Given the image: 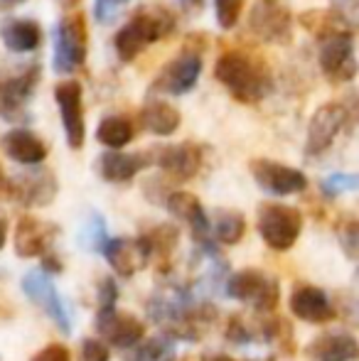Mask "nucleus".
I'll list each match as a JSON object with an SVG mask.
<instances>
[{"label": "nucleus", "mask_w": 359, "mask_h": 361, "mask_svg": "<svg viewBox=\"0 0 359 361\" xmlns=\"http://www.w3.org/2000/svg\"><path fill=\"white\" fill-rule=\"evenodd\" d=\"M0 39H3L5 47L15 54L35 52V49L42 44V27H39V23L32 18L5 20V25L0 27Z\"/></svg>", "instance_id": "nucleus-26"}, {"label": "nucleus", "mask_w": 359, "mask_h": 361, "mask_svg": "<svg viewBox=\"0 0 359 361\" xmlns=\"http://www.w3.org/2000/svg\"><path fill=\"white\" fill-rule=\"evenodd\" d=\"M128 0H96L94 15L99 23H114Z\"/></svg>", "instance_id": "nucleus-39"}, {"label": "nucleus", "mask_w": 359, "mask_h": 361, "mask_svg": "<svg viewBox=\"0 0 359 361\" xmlns=\"http://www.w3.org/2000/svg\"><path fill=\"white\" fill-rule=\"evenodd\" d=\"M182 5L190 8V10H200L202 5H205V0H182Z\"/></svg>", "instance_id": "nucleus-43"}, {"label": "nucleus", "mask_w": 359, "mask_h": 361, "mask_svg": "<svg viewBox=\"0 0 359 361\" xmlns=\"http://www.w3.org/2000/svg\"><path fill=\"white\" fill-rule=\"evenodd\" d=\"M96 295H99V310L114 307L116 300H118V283L111 276H101L99 286H96Z\"/></svg>", "instance_id": "nucleus-37"}, {"label": "nucleus", "mask_w": 359, "mask_h": 361, "mask_svg": "<svg viewBox=\"0 0 359 361\" xmlns=\"http://www.w3.org/2000/svg\"><path fill=\"white\" fill-rule=\"evenodd\" d=\"M317 62L330 84H347L357 76L355 32L342 27L317 37Z\"/></svg>", "instance_id": "nucleus-7"}, {"label": "nucleus", "mask_w": 359, "mask_h": 361, "mask_svg": "<svg viewBox=\"0 0 359 361\" xmlns=\"http://www.w3.org/2000/svg\"><path fill=\"white\" fill-rule=\"evenodd\" d=\"M212 236L217 243H224V246H234L244 238L246 233V219L241 212L234 209H219L214 219L209 221Z\"/></svg>", "instance_id": "nucleus-29"}, {"label": "nucleus", "mask_w": 359, "mask_h": 361, "mask_svg": "<svg viewBox=\"0 0 359 361\" xmlns=\"http://www.w3.org/2000/svg\"><path fill=\"white\" fill-rule=\"evenodd\" d=\"M39 84V67L30 64V67L20 69V72L5 76L0 81V118L8 123H20L30 116V101L35 96V89Z\"/></svg>", "instance_id": "nucleus-11"}, {"label": "nucleus", "mask_w": 359, "mask_h": 361, "mask_svg": "<svg viewBox=\"0 0 359 361\" xmlns=\"http://www.w3.org/2000/svg\"><path fill=\"white\" fill-rule=\"evenodd\" d=\"M39 271L47 273V276H62V273H64L62 258H59L54 251H47V253L42 256V268H39Z\"/></svg>", "instance_id": "nucleus-41"}, {"label": "nucleus", "mask_w": 359, "mask_h": 361, "mask_svg": "<svg viewBox=\"0 0 359 361\" xmlns=\"http://www.w3.org/2000/svg\"><path fill=\"white\" fill-rule=\"evenodd\" d=\"M357 185H359L357 175H345V172H340V175H330L322 180V192H325L327 197H337V195H345V192L357 190Z\"/></svg>", "instance_id": "nucleus-35"}, {"label": "nucleus", "mask_w": 359, "mask_h": 361, "mask_svg": "<svg viewBox=\"0 0 359 361\" xmlns=\"http://www.w3.org/2000/svg\"><path fill=\"white\" fill-rule=\"evenodd\" d=\"M347 121H350V111L340 101L325 104L312 114L310 123H308V138H305V155L317 157L327 152L337 135L345 130Z\"/></svg>", "instance_id": "nucleus-14"}, {"label": "nucleus", "mask_w": 359, "mask_h": 361, "mask_svg": "<svg viewBox=\"0 0 359 361\" xmlns=\"http://www.w3.org/2000/svg\"><path fill=\"white\" fill-rule=\"evenodd\" d=\"M3 190H5V175L0 172V192H3Z\"/></svg>", "instance_id": "nucleus-45"}, {"label": "nucleus", "mask_w": 359, "mask_h": 361, "mask_svg": "<svg viewBox=\"0 0 359 361\" xmlns=\"http://www.w3.org/2000/svg\"><path fill=\"white\" fill-rule=\"evenodd\" d=\"M288 307L300 322L310 324H327L337 317V307L332 305L330 295L312 283H296L288 298Z\"/></svg>", "instance_id": "nucleus-20"}, {"label": "nucleus", "mask_w": 359, "mask_h": 361, "mask_svg": "<svg viewBox=\"0 0 359 361\" xmlns=\"http://www.w3.org/2000/svg\"><path fill=\"white\" fill-rule=\"evenodd\" d=\"M224 288L231 300L256 310V312L269 314L281 305V286H278V281L271 278L269 273L259 271V268H241V271L231 273Z\"/></svg>", "instance_id": "nucleus-6"}, {"label": "nucleus", "mask_w": 359, "mask_h": 361, "mask_svg": "<svg viewBox=\"0 0 359 361\" xmlns=\"http://www.w3.org/2000/svg\"><path fill=\"white\" fill-rule=\"evenodd\" d=\"M359 354V344L355 334L345 329L322 332L308 344V357L312 361H355Z\"/></svg>", "instance_id": "nucleus-24"}, {"label": "nucleus", "mask_w": 359, "mask_h": 361, "mask_svg": "<svg viewBox=\"0 0 359 361\" xmlns=\"http://www.w3.org/2000/svg\"><path fill=\"white\" fill-rule=\"evenodd\" d=\"M57 236V224L25 214L18 219V226H15V253L20 258H42L47 251H52Z\"/></svg>", "instance_id": "nucleus-19"}, {"label": "nucleus", "mask_w": 359, "mask_h": 361, "mask_svg": "<svg viewBox=\"0 0 359 361\" xmlns=\"http://www.w3.org/2000/svg\"><path fill=\"white\" fill-rule=\"evenodd\" d=\"M3 150L13 162L30 167V165H42L49 152V145L30 128H13L3 135Z\"/></svg>", "instance_id": "nucleus-23"}, {"label": "nucleus", "mask_w": 359, "mask_h": 361, "mask_svg": "<svg viewBox=\"0 0 359 361\" xmlns=\"http://www.w3.org/2000/svg\"><path fill=\"white\" fill-rule=\"evenodd\" d=\"M54 101H57L62 128L72 150L84 147L87 140V121H84V89L79 81L64 79L54 86Z\"/></svg>", "instance_id": "nucleus-13"}, {"label": "nucleus", "mask_w": 359, "mask_h": 361, "mask_svg": "<svg viewBox=\"0 0 359 361\" xmlns=\"http://www.w3.org/2000/svg\"><path fill=\"white\" fill-rule=\"evenodd\" d=\"M135 138V123L123 114L104 116L96 126V140L109 150H123Z\"/></svg>", "instance_id": "nucleus-28"}, {"label": "nucleus", "mask_w": 359, "mask_h": 361, "mask_svg": "<svg viewBox=\"0 0 359 361\" xmlns=\"http://www.w3.org/2000/svg\"><path fill=\"white\" fill-rule=\"evenodd\" d=\"M357 233H359V228H357L355 219H347V221L340 226V243H342V248H345V253L350 258H357V246H359Z\"/></svg>", "instance_id": "nucleus-38"}, {"label": "nucleus", "mask_w": 359, "mask_h": 361, "mask_svg": "<svg viewBox=\"0 0 359 361\" xmlns=\"http://www.w3.org/2000/svg\"><path fill=\"white\" fill-rule=\"evenodd\" d=\"M256 228L271 251H291L303 233V214L291 204L264 202L256 214Z\"/></svg>", "instance_id": "nucleus-5"}, {"label": "nucleus", "mask_w": 359, "mask_h": 361, "mask_svg": "<svg viewBox=\"0 0 359 361\" xmlns=\"http://www.w3.org/2000/svg\"><path fill=\"white\" fill-rule=\"evenodd\" d=\"M8 5H20V3H25V0H5Z\"/></svg>", "instance_id": "nucleus-46"}, {"label": "nucleus", "mask_w": 359, "mask_h": 361, "mask_svg": "<svg viewBox=\"0 0 359 361\" xmlns=\"http://www.w3.org/2000/svg\"><path fill=\"white\" fill-rule=\"evenodd\" d=\"M94 329L101 337V342H106L109 347L116 349H130L133 344H138L145 337V324L143 319H138L130 312H118L114 307L96 310Z\"/></svg>", "instance_id": "nucleus-15"}, {"label": "nucleus", "mask_w": 359, "mask_h": 361, "mask_svg": "<svg viewBox=\"0 0 359 361\" xmlns=\"http://www.w3.org/2000/svg\"><path fill=\"white\" fill-rule=\"evenodd\" d=\"M5 241H8V221L0 216V251L5 248Z\"/></svg>", "instance_id": "nucleus-42"}, {"label": "nucleus", "mask_w": 359, "mask_h": 361, "mask_svg": "<svg viewBox=\"0 0 359 361\" xmlns=\"http://www.w3.org/2000/svg\"><path fill=\"white\" fill-rule=\"evenodd\" d=\"M30 361H72V354H69V349L64 347V344L52 342V344H47V347L39 349Z\"/></svg>", "instance_id": "nucleus-40"}, {"label": "nucleus", "mask_w": 359, "mask_h": 361, "mask_svg": "<svg viewBox=\"0 0 359 361\" xmlns=\"http://www.w3.org/2000/svg\"><path fill=\"white\" fill-rule=\"evenodd\" d=\"M224 334L231 344H236V347H246V344H251V342L259 339V332H254V329L246 324V319L239 317V314H231L229 322H226Z\"/></svg>", "instance_id": "nucleus-34"}, {"label": "nucleus", "mask_w": 359, "mask_h": 361, "mask_svg": "<svg viewBox=\"0 0 359 361\" xmlns=\"http://www.w3.org/2000/svg\"><path fill=\"white\" fill-rule=\"evenodd\" d=\"M214 79L234 101L254 106L271 91V72L266 62L246 49H226L214 64Z\"/></svg>", "instance_id": "nucleus-2"}, {"label": "nucleus", "mask_w": 359, "mask_h": 361, "mask_svg": "<svg viewBox=\"0 0 359 361\" xmlns=\"http://www.w3.org/2000/svg\"><path fill=\"white\" fill-rule=\"evenodd\" d=\"M23 293L28 295L39 310H44L64 334L72 332V317H69L67 305H64V300L59 298L57 288H54L52 276H47V273H42V271H30L28 276L23 278Z\"/></svg>", "instance_id": "nucleus-17"}, {"label": "nucleus", "mask_w": 359, "mask_h": 361, "mask_svg": "<svg viewBox=\"0 0 359 361\" xmlns=\"http://www.w3.org/2000/svg\"><path fill=\"white\" fill-rule=\"evenodd\" d=\"M202 52H205V44H192L187 42L185 47L165 64L163 69L155 76L150 91L155 94H165V96H185L190 94L197 86L202 76Z\"/></svg>", "instance_id": "nucleus-8"}, {"label": "nucleus", "mask_w": 359, "mask_h": 361, "mask_svg": "<svg viewBox=\"0 0 359 361\" xmlns=\"http://www.w3.org/2000/svg\"><path fill=\"white\" fill-rule=\"evenodd\" d=\"M244 3L246 0H214L217 25L221 30H234L244 13Z\"/></svg>", "instance_id": "nucleus-33"}, {"label": "nucleus", "mask_w": 359, "mask_h": 361, "mask_svg": "<svg viewBox=\"0 0 359 361\" xmlns=\"http://www.w3.org/2000/svg\"><path fill=\"white\" fill-rule=\"evenodd\" d=\"M57 177L52 170L39 165H30V170L20 172V175L5 180V195L18 204L35 209V207H47L57 197Z\"/></svg>", "instance_id": "nucleus-10"}, {"label": "nucleus", "mask_w": 359, "mask_h": 361, "mask_svg": "<svg viewBox=\"0 0 359 361\" xmlns=\"http://www.w3.org/2000/svg\"><path fill=\"white\" fill-rule=\"evenodd\" d=\"M89 57V25L84 13L64 15L54 32V59L52 67L59 76H69L87 64Z\"/></svg>", "instance_id": "nucleus-4"}, {"label": "nucleus", "mask_w": 359, "mask_h": 361, "mask_svg": "<svg viewBox=\"0 0 359 361\" xmlns=\"http://www.w3.org/2000/svg\"><path fill=\"white\" fill-rule=\"evenodd\" d=\"M138 251L143 263H158L160 268H168V261L173 258L175 248L180 243V228L175 224H155L135 236Z\"/></svg>", "instance_id": "nucleus-21"}, {"label": "nucleus", "mask_w": 359, "mask_h": 361, "mask_svg": "<svg viewBox=\"0 0 359 361\" xmlns=\"http://www.w3.org/2000/svg\"><path fill=\"white\" fill-rule=\"evenodd\" d=\"M300 25L312 35V37H322L327 32H335V30L342 27H352L350 18H345V13L337 8L330 10H308V13L300 15Z\"/></svg>", "instance_id": "nucleus-31"}, {"label": "nucleus", "mask_w": 359, "mask_h": 361, "mask_svg": "<svg viewBox=\"0 0 359 361\" xmlns=\"http://www.w3.org/2000/svg\"><path fill=\"white\" fill-rule=\"evenodd\" d=\"M126 361H175L178 352H175V342L165 334L150 339H140L130 349H126Z\"/></svg>", "instance_id": "nucleus-30"}, {"label": "nucleus", "mask_w": 359, "mask_h": 361, "mask_svg": "<svg viewBox=\"0 0 359 361\" xmlns=\"http://www.w3.org/2000/svg\"><path fill=\"white\" fill-rule=\"evenodd\" d=\"M99 251L104 253V258L109 261V266L114 268L116 276L121 278H130L145 266L143 258H140V251H138V243L135 238H128V236H114L104 238V243L99 246Z\"/></svg>", "instance_id": "nucleus-25"}, {"label": "nucleus", "mask_w": 359, "mask_h": 361, "mask_svg": "<svg viewBox=\"0 0 359 361\" xmlns=\"http://www.w3.org/2000/svg\"><path fill=\"white\" fill-rule=\"evenodd\" d=\"M259 339L276 344V347H286V352L293 354V327L288 319L273 317L269 322H264L259 329Z\"/></svg>", "instance_id": "nucleus-32"}, {"label": "nucleus", "mask_w": 359, "mask_h": 361, "mask_svg": "<svg viewBox=\"0 0 359 361\" xmlns=\"http://www.w3.org/2000/svg\"><path fill=\"white\" fill-rule=\"evenodd\" d=\"M205 361H236L229 354H212V357H205Z\"/></svg>", "instance_id": "nucleus-44"}, {"label": "nucleus", "mask_w": 359, "mask_h": 361, "mask_svg": "<svg viewBox=\"0 0 359 361\" xmlns=\"http://www.w3.org/2000/svg\"><path fill=\"white\" fill-rule=\"evenodd\" d=\"M251 177L256 185L271 197H291L308 190V177L298 167L283 165V162L269 160V157H256L249 162Z\"/></svg>", "instance_id": "nucleus-12"}, {"label": "nucleus", "mask_w": 359, "mask_h": 361, "mask_svg": "<svg viewBox=\"0 0 359 361\" xmlns=\"http://www.w3.org/2000/svg\"><path fill=\"white\" fill-rule=\"evenodd\" d=\"M153 162L175 182H187L197 177L205 162V150L197 143H175L165 147H155L150 152Z\"/></svg>", "instance_id": "nucleus-18"}, {"label": "nucleus", "mask_w": 359, "mask_h": 361, "mask_svg": "<svg viewBox=\"0 0 359 361\" xmlns=\"http://www.w3.org/2000/svg\"><path fill=\"white\" fill-rule=\"evenodd\" d=\"M264 361H276V359H273V357H266Z\"/></svg>", "instance_id": "nucleus-47"}, {"label": "nucleus", "mask_w": 359, "mask_h": 361, "mask_svg": "<svg viewBox=\"0 0 359 361\" xmlns=\"http://www.w3.org/2000/svg\"><path fill=\"white\" fill-rule=\"evenodd\" d=\"M165 209H168L175 219H180L182 224H187L197 251L207 253V256H219L217 241H214V236H212V228H209V216H207L202 202L197 200L192 192H185V190L170 192V195L165 197Z\"/></svg>", "instance_id": "nucleus-9"}, {"label": "nucleus", "mask_w": 359, "mask_h": 361, "mask_svg": "<svg viewBox=\"0 0 359 361\" xmlns=\"http://www.w3.org/2000/svg\"><path fill=\"white\" fill-rule=\"evenodd\" d=\"M249 30L256 39L269 44H288L293 39V15L276 0H264L251 10Z\"/></svg>", "instance_id": "nucleus-16"}, {"label": "nucleus", "mask_w": 359, "mask_h": 361, "mask_svg": "<svg viewBox=\"0 0 359 361\" xmlns=\"http://www.w3.org/2000/svg\"><path fill=\"white\" fill-rule=\"evenodd\" d=\"M79 361H111V349L106 342L89 337L79 344Z\"/></svg>", "instance_id": "nucleus-36"}, {"label": "nucleus", "mask_w": 359, "mask_h": 361, "mask_svg": "<svg viewBox=\"0 0 359 361\" xmlns=\"http://www.w3.org/2000/svg\"><path fill=\"white\" fill-rule=\"evenodd\" d=\"M148 165H153L150 152H123L109 150L96 160V172L104 182L111 185H123L130 182L138 172H143Z\"/></svg>", "instance_id": "nucleus-22"}, {"label": "nucleus", "mask_w": 359, "mask_h": 361, "mask_svg": "<svg viewBox=\"0 0 359 361\" xmlns=\"http://www.w3.org/2000/svg\"><path fill=\"white\" fill-rule=\"evenodd\" d=\"M175 30V15L163 5L155 8H140L128 18V23L116 32L114 49L123 64H130L143 54L150 44L168 37Z\"/></svg>", "instance_id": "nucleus-3"}, {"label": "nucleus", "mask_w": 359, "mask_h": 361, "mask_svg": "<svg viewBox=\"0 0 359 361\" xmlns=\"http://www.w3.org/2000/svg\"><path fill=\"white\" fill-rule=\"evenodd\" d=\"M182 123L180 111L168 101H148L140 111V128L158 138H170Z\"/></svg>", "instance_id": "nucleus-27"}, {"label": "nucleus", "mask_w": 359, "mask_h": 361, "mask_svg": "<svg viewBox=\"0 0 359 361\" xmlns=\"http://www.w3.org/2000/svg\"><path fill=\"white\" fill-rule=\"evenodd\" d=\"M148 314L173 342H200L217 319L214 305L195 298L192 288L170 286L148 300Z\"/></svg>", "instance_id": "nucleus-1"}]
</instances>
